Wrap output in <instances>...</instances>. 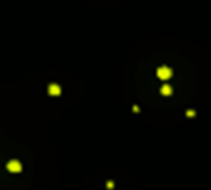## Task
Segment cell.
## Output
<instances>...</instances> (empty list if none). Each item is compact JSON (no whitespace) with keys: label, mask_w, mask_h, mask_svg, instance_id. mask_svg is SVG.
<instances>
[{"label":"cell","mask_w":211,"mask_h":190,"mask_svg":"<svg viewBox=\"0 0 211 190\" xmlns=\"http://www.w3.org/2000/svg\"><path fill=\"white\" fill-rule=\"evenodd\" d=\"M157 76L160 79H168L170 76H172V68H168V66H160L157 70Z\"/></svg>","instance_id":"cell-1"},{"label":"cell","mask_w":211,"mask_h":190,"mask_svg":"<svg viewBox=\"0 0 211 190\" xmlns=\"http://www.w3.org/2000/svg\"><path fill=\"white\" fill-rule=\"evenodd\" d=\"M7 169H9L10 172H20L22 170V164H20V160H10V162L7 164Z\"/></svg>","instance_id":"cell-2"},{"label":"cell","mask_w":211,"mask_h":190,"mask_svg":"<svg viewBox=\"0 0 211 190\" xmlns=\"http://www.w3.org/2000/svg\"><path fill=\"white\" fill-rule=\"evenodd\" d=\"M48 93H50L51 96H59L61 94V88H59V84H50V86H48Z\"/></svg>","instance_id":"cell-3"},{"label":"cell","mask_w":211,"mask_h":190,"mask_svg":"<svg viewBox=\"0 0 211 190\" xmlns=\"http://www.w3.org/2000/svg\"><path fill=\"white\" fill-rule=\"evenodd\" d=\"M160 93L163 96H170L172 94V86H168V84H163V86H162V90H160Z\"/></svg>","instance_id":"cell-4"}]
</instances>
